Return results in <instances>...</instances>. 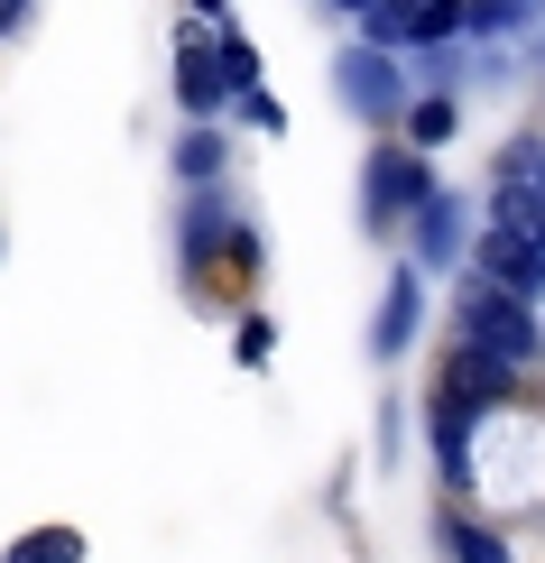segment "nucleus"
<instances>
[{
    "label": "nucleus",
    "instance_id": "f257e3e1",
    "mask_svg": "<svg viewBox=\"0 0 545 563\" xmlns=\"http://www.w3.org/2000/svg\"><path fill=\"white\" fill-rule=\"evenodd\" d=\"M425 203H435V176H425V157H416V148H379V157H370L361 222H370V231H389L397 213H425Z\"/></svg>",
    "mask_w": 545,
    "mask_h": 563
},
{
    "label": "nucleus",
    "instance_id": "f03ea898",
    "mask_svg": "<svg viewBox=\"0 0 545 563\" xmlns=\"http://www.w3.org/2000/svg\"><path fill=\"white\" fill-rule=\"evenodd\" d=\"M462 342H481V351H536V323H527V305H517V287H500V277H490V287H471L462 296Z\"/></svg>",
    "mask_w": 545,
    "mask_h": 563
},
{
    "label": "nucleus",
    "instance_id": "7ed1b4c3",
    "mask_svg": "<svg viewBox=\"0 0 545 563\" xmlns=\"http://www.w3.org/2000/svg\"><path fill=\"white\" fill-rule=\"evenodd\" d=\"M334 84H342L351 111H407V84H397L389 46H351V56L334 65Z\"/></svg>",
    "mask_w": 545,
    "mask_h": 563
},
{
    "label": "nucleus",
    "instance_id": "20e7f679",
    "mask_svg": "<svg viewBox=\"0 0 545 563\" xmlns=\"http://www.w3.org/2000/svg\"><path fill=\"white\" fill-rule=\"evenodd\" d=\"M444 388H454L471 416H481V407H500V397H509V351H481V342H462L454 361H444Z\"/></svg>",
    "mask_w": 545,
    "mask_h": 563
},
{
    "label": "nucleus",
    "instance_id": "39448f33",
    "mask_svg": "<svg viewBox=\"0 0 545 563\" xmlns=\"http://www.w3.org/2000/svg\"><path fill=\"white\" fill-rule=\"evenodd\" d=\"M435 462H444V481H471V407H462V397L454 388H444V407H435Z\"/></svg>",
    "mask_w": 545,
    "mask_h": 563
},
{
    "label": "nucleus",
    "instance_id": "423d86ee",
    "mask_svg": "<svg viewBox=\"0 0 545 563\" xmlns=\"http://www.w3.org/2000/svg\"><path fill=\"white\" fill-rule=\"evenodd\" d=\"M407 342H416V277H389L379 323H370V351H407Z\"/></svg>",
    "mask_w": 545,
    "mask_h": 563
},
{
    "label": "nucleus",
    "instance_id": "0eeeda50",
    "mask_svg": "<svg viewBox=\"0 0 545 563\" xmlns=\"http://www.w3.org/2000/svg\"><path fill=\"white\" fill-rule=\"evenodd\" d=\"M176 92H185V111H222V92H231L222 56H204V46H185V56H176Z\"/></svg>",
    "mask_w": 545,
    "mask_h": 563
},
{
    "label": "nucleus",
    "instance_id": "6e6552de",
    "mask_svg": "<svg viewBox=\"0 0 545 563\" xmlns=\"http://www.w3.org/2000/svg\"><path fill=\"white\" fill-rule=\"evenodd\" d=\"M75 554H84L75 527H29V536L10 545V563H75Z\"/></svg>",
    "mask_w": 545,
    "mask_h": 563
},
{
    "label": "nucleus",
    "instance_id": "1a4fd4ad",
    "mask_svg": "<svg viewBox=\"0 0 545 563\" xmlns=\"http://www.w3.org/2000/svg\"><path fill=\"white\" fill-rule=\"evenodd\" d=\"M416 241H425V260H454V241H462V203H425V213H416Z\"/></svg>",
    "mask_w": 545,
    "mask_h": 563
},
{
    "label": "nucleus",
    "instance_id": "9d476101",
    "mask_svg": "<svg viewBox=\"0 0 545 563\" xmlns=\"http://www.w3.org/2000/svg\"><path fill=\"white\" fill-rule=\"evenodd\" d=\"M454 29H471V0H416V46H444Z\"/></svg>",
    "mask_w": 545,
    "mask_h": 563
},
{
    "label": "nucleus",
    "instance_id": "9b49d317",
    "mask_svg": "<svg viewBox=\"0 0 545 563\" xmlns=\"http://www.w3.org/2000/svg\"><path fill=\"white\" fill-rule=\"evenodd\" d=\"M444 545H454V563H509V545L490 527H462V518H444Z\"/></svg>",
    "mask_w": 545,
    "mask_h": 563
},
{
    "label": "nucleus",
    "instance_id": "f8f14e48",
    "mask_svg": "<svg viewBox=\"0 0 545 563\" xmlns=\"http://www.w3.org/2000/svg\"><path fill=\"white\" fill-rule=\"evenodd\" d=\"M407 139L416 148H444L454 139V102H407Z\"/></svg>",
    "mask_w": 545,
    "mask_h": 563
},
{
    "label": "nucleus",
    "instance_id": "ddd939ff",
    "mask_svg": "<svg viewBox=\"0 0 545 563\" xmlns=\"http://www.w3.org/2000/svg\"><path fill=\"white\" fill-rule=\"evenodd\" d=\"M212 56H222L231 92H250V84H259V56H250V37H222V46H212Z\"/></svg>",
    "mask_w": 545,
    "mask_h": 563
},
{
    "label": "nucleus",
    "instance_id": "4468645a",
    "mask_svg": "<svg viewBox=\"0 0 545 563\" xmlns=\"http://www.w3.org/2000/svg\"><path fill=\"white\" fill-rule=\"evenodd\" d=\"M176 167H185V176H212V167H222V139H212V130H195V139L176 148Z\"/></svg>",
    "mask_w": 545,
    "mask_h": 563
},
{
    "label": "nucleus",
    "instance_id": "2eb2a0df",
    "mask_svg": "<svg viewBox=\"0 0 545 563\" xmlns=\"http://www.w3.org/2000/svg\"><path fill=\"white\" fill-rule=\"evenodd\" d=\"M212 241H222V213H212V203H204V213L185 222V260H212Z\"/></svg>",
    "mask_w": 545,
    "mask_h": 563
},
{
    "label": "nucleus",
    "instance_id": "dca6fc26",
    "mask_svg": "<svg viewBox=\"0 0 545 563\" xmlns=\"http://www.w3.org/2000/svg\"><path fill=\"white\" fill-rule=\"evenodd\" d=\"M0 29H19V0H0Z\"/></svg>",
    "mask_w": 545,
    "mask_h": 563
},
{
    "label": "nucleus",
    "instance_id": "f3484780",
    "mask_svg": "<svg viewBox=\"0 0 545 563\" xmlns=\"http://www.w3.org/2000/svg\"><path fill=\"white\" fill-rule=\"evenodd\" d=\"M195 10H204V19H212V10H222V0H195Z\"/></svg>",
    "mask_w": 545,
    "mask_h": 563
},
{
    "label": "nucleus",
    "instance_id": "a211bd4d",
    "mask_svg": "<svg viewBox=\"0 0 545 563\" xmlns=\"http://www.w3.org/2000/svg\"><path fill=\"white\" fill-rule=\"evenodd\" d=\"M500 10H527V0H500Z\"/></svg>",
    "mask_w": 545,
    "mask_h": 563
},
{
    "label": "nucleus",
    "instance_id": "6ab92c4d",
    "mask_svg": "<svg viewBox=\"0 0 545 563\" xmlns=\"http://www.w3.org/2000/svg\"><path fill=\"white\" fill-rule=\"evenodd\" d=\"M351 10H370V0H351Z\"/></svg>",
    "mask_w": 545,
    "mask_h": 563
}]
</instances>
